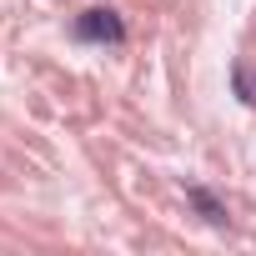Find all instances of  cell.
Listing matches in <instances>:
<instances>
[{
	"label": "cell",
	"instance_id": "7a4b0ae2",
	"mask_svg": "<svg viewBox=\"0 0 256 256\" xmlns=\"http://www.w3.org/2000/svg\"><path fill=\"white\" fill-rule=\"evenodd\" d=\"M191 201H196V206H201V211H206V221H216V226H221V221H226V211H221V206H216V201H211V196H206V191H191Z\"/></svg>",
	"mask_w": 256,
	"mask_h": 256
},
{
	"label": "cell",
	"instance_id": "6da1fadb",
	"mask_svg": "<svg viewBox=\"0 0 256 256\" xmlns=\"http://www.w3.org/2000/svg\"><path fill=\"white\" fill-rule=\"evenodd\" d=\"M80 36H96V40H116V36H120V20H116L110 10H86V20H80Z\"/></svg>",
	"mask_w": 256,
	"mask_h": 256
}]
</instances>
